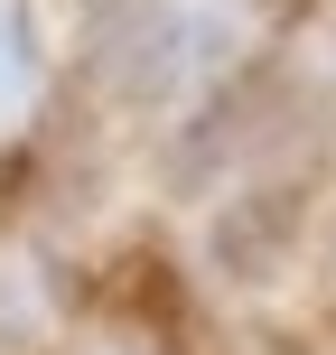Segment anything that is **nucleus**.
I'll return each instance as SVG.
<instances>
[{
	"label": "nucleus",
	"instance_id": "f257e3e1",
	"mask_svg": "<svg viewBox=\"0 0 336 355\" xmlns=\"http://www.w3.org/2000/svg\"><path fill=\"white\" fill-rule=\"evenodd\" d=\"M37 94V37H28V10L0 0V112H19Z\"/></svg>",
	"mask_w": 336,
	"mask_h": 355
},
{
	"label": "nucleus",
	"instance_id": "f03ea898",
	"mask_svg": "<svg viewBox=\"0 0 336 355\" xmlns=\"http://www.w3.org/2000/svg\"><path fill=\"white\" fill-rule=\"evenodd\" d=\"M122 10H141V0H122Z\"/></svg>",
	"mask_w": 336,
	"mask_h": 355
},
{
	"label": "nucleus",
	"instance_id": "7ed1b4c3",
	"mask_svg": "<svg viewBox=\"0 0 336 355\" xmlns=\"http://www.w3.org/2000/svg\"><path fill=\"white\" fill-rule=\"evenodd\" d=\"M112 355H131V346H112Z\"/></svg>",
	"mask_w": 336,
	"mask_h": 355
}]
</instances>
